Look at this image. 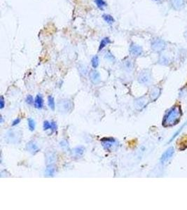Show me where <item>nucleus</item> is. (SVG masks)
<instances>
[{"label": "nucleus", "instance_id": "obj_25", "mask_svg": "<svg viewBox=\"0 0 187 210\" xmlns=\"http://www.w3.org/2000/svg\"><path fill=\"white\" fill-rule=\"evenodd\" d=\"M20 119H19V118H17L16 119H15V120L13 121V123H12V126L17 125H18V124L20 123Z\"/></svg>", "mask_w": 187, "mask_h": 210}, {"label": "nucleus", "instance_id": "obj_2", "mask_svg": "<svg viewBox=\"0 0 187 210\" xmlns=\"http://www.w3.org/2000/svg\"><path fill=\"white\" fill-rule=\"evenodd\" d=\"M130 53L132 55L138 57L142 53V49L140 46L135 44H132L130 46Z\"/></svg>", "mask_w": 187, "mask_h": 210}, {"label": "nucleus", "instance_id": "obj_26", "mask_svg": "<svg viewBox=\"0 0 187 210\" xmlns=\"http://www.w3.org/2000/svg\"><path fill=\"white\" fill-rule=\"evenodd\" d=\"M125 67L126 68H128V69H130L132 68V64L130 62V61H127L126 62H125Z\"/></svg>", "mask_w": 187, "mask_h": 210}, {"label": "nucleus", "instance_id": "obj_1", "mask_svg": "<svg viewBox=\"0 0 187 210\" xmlns=\"http://www.w3.org/2000/svg\"><path fill=\"white\" fill-rule=\"evenodd\" d=\"M58 108L61 113H69L73 109V104L71 100L65 99L58 102Z\"/></svg>", "mask_w": 187, "mask_h": 210}, {"label": "nucleus", "instance_id": "obj_14", "mask_svg": "<svg viewBox=\"0 0 187 210\" xmlns=\"http://www.w3.org/2000/svg\"><path fill=\"white\" fill-rule=\"evenodd\" d=\"M84 151H85V148L83 146H79V147L75 148L73 150L74 153L77 156H81L83 154Z\"/></svg>", "mask_w": 187, "mask_h": 210}, {"label": "nucleus", "instance_id": "obj_13", "mask_svg": "<svg viewBox=\"0 0 187 210\" xmlns=\"http://www.w3.org/2000/svg\"><path fill=\"white\" fill-rule=\"evenodd\" d=\"M95 3L100 10H103L104 8L107 6V2L104 0H95Z\"/></svg>", "mask_w": 187, "mask_h": 210}, {"label": "nucleus", "instance_id": "obj_21", "mask_svg": "<svg viewBox=\"0 0 187 210\" xmlns=\"http://www.w3.org/2000/svg\"><path fill=\"white\" fill-rule=\"evenodd\" d=\"M51 130H52V132H55V131L57 130L58 126H57V124H56V123L54 122V121H52V122H51Z\"/></svg>", "mask_w": 187, "mask_h": 210}, {"label": "nucleus", "instance_id": "obj_24", "mask_svg": "<svg viewBox=\"0 0 187 210\" xmlns=\"http://www.w3.org/2000/svg\"><path fill=\"white\" fill-rule=\"evenodd\" d=\"M5 106V101L4 97H1V100H0V109H3Z\"/></svg>", "mask_w": 187, "mask_h": 210}, {"label": "nucleus", "instance_id": "obj_19", "mask_svg": "<svg viewBox=\"0 0 187 210\" xmlns=\"http://www.w3.org/2000/svg\"><path fill=\"white\" fill-rule=\"evenodd\" d=\"M43 128H44V130H48L51 129V123L49 121H46L44 122V125H43Z\"/></svg>", "mask_w": 187, "mask_h": 210}, {"label": "nucleus", "instance_id": "obj_17", "mask_svg": "<svg viewBox=\"0 0 187 210\" xmlns=\"http://www.w3.org/2000/svg\"><path fill=\"white\" fill-rule=\"evenodd\" d=\"M28 126L29 129L31 131H34L35 129V122L33 119H28Z\"/></svg>", "mask_w": 187, "mask_h": 210}, {"label": "nucleus", "instance_id": "obj_6", "mask_svg": "<svg viewBox=\"0 0 187 210\" xmlns=\"http://www.w3.org/2000/svg\"><path fill=\"white\" fill-rule=\"evenodd\" d=\"M164 46V44L163 42L161 39H156V40L154 41V42L152 43V48L154 49V50L158 51L159 50H161V49H163Z\"/></svg>", "mask_w": 187, "mask_h": 210}, {"label": "nucleus", "instance_id": "obj_5", "mask_svg": "<svg viewBox=\"0 0 187 210\" xmlns=\"http://www.w3.org/2000/svg\"><path fill=\"white\" fill-rule=\"evenodd\" d=\"M6 138L8 140L12 143L17 142L18 139H19V135L18 133H16L15 131H9L7 134H6Z\"/></svg>", "mask_w": 187, "mask_h": 210}, {"label": "nucleus", "instance_id": "obj_3", "mask_svg": "<svg viewBox=\"0 0 187 210\" xmlns=\"http://www.w3.org/2000/svg\"><path fill=\"white\" fill-rule=\"evenodd\" d=\"M89 76H90V81H91L94 84H98L101 81L100 74H99V73L97 71H96V70H92V71H90Z\"/></svg>", "mask_w": 187, "mask_h": 210}, {"label": "nucleus", "instance_id": "obj_12", "mask_svg": "<svg viewBox=\"0 0 187 210\" xmlns=\"http://www.w3.org/2000/svg\"><path fill=\"white\" fill-rule=\"evenodd\" d=\"M102 17H103V19L104 20V21H105L107 23L109 24V25L113 24L115 22L114 17H113L112 16H111V15L104 14L102 16Z\"/></svg>", "mask_w": 187, "mask_h": 210}, {"label": "nucleus", "instance_id": "obj_8", "mask_svg": "<svg viewBox=\"0 0 187 210\" xmlns=\"http://www.w3.org/2000/svg\"><path fill=\"white\" fill-rule=\"evenodd\" d=\"M46 162L49 165H52L56 160V155L53 152H49L46 155Z\"/></svg>", "mask_w": 187, "mask_h": 210}, {"label": "nucleus", "instance_id": "obj_10", "mask_svg": "<svg viewBox=\"0 0 187 210\" xmlns=\"http://www.w3.org/2000/svg\"><path fill=\"white\" fill-rule=\"evenodd\" d=\"M111 40L109 37H104L101 40L100 43H99V51H101L102 49H104V47H106L108 44H111Z\"/></svg>", "mask_w": 187, "mask_h": 210}, {"label": "nucleus", "instance_id": "obj_20", "mask_svg": "<svg viewBox=\"0 0 187 210\" xmlns=\"http://www.w3.org/2000/svg\"><path fill=\"white\" fill-rule=\"evenodd\" d=\"M26 102L28 105H32V104L35 102L33 97H32V95H28L26 98Z\"/></svg>", "mask_w": 187, "mask_h": 210}, {"label": "nucleus", "instance_id": "obj_9", "mask_svg": "<svg viewBox=\"0 0 187 210\" xmlns=\"http://www.w3.org/2000/svg\"><path fill=\"white\" fill-rule=\"evenodd\" d=\"M172 6L175 9H180L184 4V0H171Z\"/></svg>", "mask_w": 187, "mask_h": 210}, {"label": "nucleus", "instance_id": "obj_27", "mask_svg": "<svg viewBox=\"0 0 187 210\" xmlns=\"http://www.w3.org/2000/svg\"><path fill=\"white\" fill-rule=\"evenodd\" d=\"M3 123V118L1 117V123Z\"/></svg>", "mask_w": 187, "mask_h": 210}, {"label": "nucleus", "instance_id": "obj_4", "mask_svg": "<svg viewBox=\"0 0 187 210\" xmlns=\"http://www.w3.org/2000/svg\"><path fill=\"white\" fill-rule=\"evenodd\" d=\"M26 148L27 151L30 152L32 154H35V153H37V152L39 151L38 146H37L34 141H30L29 143H27L26 145Z\"/></svg>", "mask_w": 187, "mask_h": 210}, {"label": "nucleus", "instance_id": "obj_18", "mask_svg": "<svg viewBox=\"0 0 187 210\" xmlns=\"http://www.w3.org/2000/svg\"><path fill=\"white\" fill-rule=\"evenodd\" d=\"M105 58L108 60L111 61V62H113L115 60L114 56L113 55L111 54V53L109 52V51H108L107 53L105 54Z\"/></svg>", "mask_w": 187, "mask_h": 210}, {"label": "nucleus", "instance_id": "obj_22", "mask_svg": "<svg viewBox=\"0 0 187 210\" xmlns=\"http://www.w3.org/2000/svg\"><path fill=\"white\" fill-rule=\"evenodd\" d=\"M79 70H80V71H81V74H85V75L86 74V73H87V69H86V67L85 66H84V65H81L80 67H79Z\"/></svg>", "mask_w": 187, "mask_h": 210}, {"label": "nucleus", "instance_id": "obj_15", "mask_svg": "<svg viewBox=\"0 0 187 210\" xmlns=\"http://www.w3.org/2000/svg\"><path fill=\"white\" fill-rule=\"evenodd\" d=\"M48 105H49V108L52 110H55L56 108V103H55L54 98L52 96H49L48 97Z\"/></svg>", "mask_w": 187, "mask_h": 210}, {"label": "nucleus", "instance_id": "obj_16", "mask_svg": "<svg viewBox=\"0 0 187 210\" xmlns=\"http://www.w3.org/2000/svg\"><path fill=\"white\" fill-rule=\"evenodd\" d=\"M91 64H92V67H93L94 69H96V68H97V67L99 66V60L98 56H97V55H95V56H93V57L92 58V59H91Z\"/></svg>", "mask_w": 187, "mask_h": 210}, {"label": "nucleus", "instance_id": "obj_23", "mask_svg": "<svg viewBox=\"0 0 187 210\" xmlns=\"http://www.w3.org/2000/svg\"><path fill=\"white\" fill-rule=\"evenodd\" d=\"M102 141H106V142H110V143H114L116 140L113 138H104L102 139Z\"/></svg>", "mask_w": 187, "mask_h": 210}, {"label": "nucleus", "instance_id": "obj_11", "mask_svg": "<svg viewBox=\"0 0 187 210\" xmlns=\"http://www.w3.org/2000/svg\"><path fill=\"white\" fill-rule=\"evenodd\" d=\"M56 168L52 165H49L46 170V176L47 177H52L55 174Z\"/></svg>", "mask_w": 187, "mask_h": 210}, {"label": "nucleus", "instance_id": "obj_7", "mask_svg": "<svg viewBox=\"0 0 187 210\" xmlns=\"http://www.w3.org/2000/svg\"><path fill=\"white\" fill-rule=\"evenodd\" d=\"M35 107L37 109H42L44 106V100L41 95H37L35 99Z\"/></svg>", "mask_w": 187, "mask_h": 210}]
</instances>
